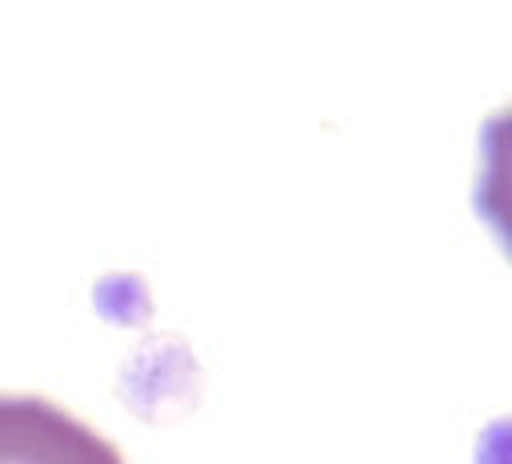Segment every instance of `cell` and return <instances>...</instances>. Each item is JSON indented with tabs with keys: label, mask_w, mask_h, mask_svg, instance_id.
<instances>
[{
	"label": "cell",
	"mask_w": 512,
	"mask_h": 464,
	"mask_svg": "<svg viewBox=\"0 0 512 464\" xmlns=\"http://www.w3.org/2000/svg\"><path fill=\"white\" fill-rule=\"evenodd\" d=\"M0 464H124V456L68 408L32 392H0Z\"/></svg>",
	"instance_id": "6da1fadb"
}]
</instances>
